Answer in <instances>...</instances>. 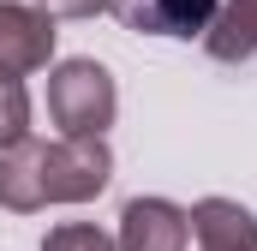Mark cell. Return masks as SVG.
<instances>
[{
	"label": "cell",
	"instance_id": "obj_1",
	"mask_svg": "<svg viewBox=\"0 0 257 251\" xmlns=\"http://www.w3.org/2000/svg\"><path fill=\"white\" fill-rule=\"evenodd\" d=\"M114 180L108 138H24L18 150H0V209L30 215L48 203H90Z\"/></svg>",
	"mask_w": 257,
	"mask_h": 251
},
{
	"label": "cell",
	"instance_id": "obj_2",
	"mask_svg": "<svg viewBox=\"0 0 257 251\" xmlns=\"http://www.w3.org/2000/svg\"><path fill=\"white\" fill-rule=\"evenodd\" d=\"M114 114L120 90L102 60H60L48 72V120L60 126V138H102Z\"/></svg>",
	"mask_w": 257,
	"mask_h": 251
},
{
	"label": "cell",
	"instance_id": "obj_3",
	"mask_svg": "<svg viewBox=\"0 0 257 251\" xmlns=\"http://www.w3.org/2000/svg\"><path fill=\"white\" fill-rule=\"evenodd\" d=\"M54 60V18L24 0H0V78H24Z\"/></svg>",
	"mask_w": 257,
	"mask_h": 251
},
{
	"label": "cell",
	"instance_id": "obj_4",
	"mask_svg": "<svg viewBox=\"0 0 257 251\" xmlns=\"http://www.w3.org/2000/svg\"><path fill=\"white\" fill-rule=\"evenodd\" d=\"M186 239H192V221L168 197H132L120 209V233H114L120 251H186Z\"/></svg>",
	"mask_w": 257,
	"mask_h": 251
},
{
	"label": "cell",
	"instance_id": "obj_5",
	"mask_svg": "<svg viewBox=\"0 0 257 251\" xmlns=\"http://www.w3.org/2000/svg\"><path fill=\"white\" fill-rule=\"evenodd\" d=\"M114 12L138 36H209L221 0H114Z\"/></svg>",
	"mask_w": 257,
	"mask_h": 251
},
{
	"label": "cell",
	"instance_id": "obj_6",
	"mask_svg": "<svg viewBox=\"0 0 257 251\" xmlns=\"http://www.w3.org/2000/svg\"><path fill=\"white\" fill-rule=\"evenodd\" d=\"M186 221L203 239V251H257V215L233 197H203L186 209Z\"/></svg>",
	"mask_w": 257,
	"mask_h": 251
},
{
	"label": "cell",
	"instance_id": "obj_7",
	"mask_svg": "<svg viewBox=\"0 0 257 251\" xmlns=\"http://www.w3.org/2000/svg\"><path fill=\"white\" fill-rule=\"evenodd\" d=\"M203 48H209L221 66L251 60V54H257V0H221V12H215Z\"/></svg>",
	"mask_w": 257,
	"mask_h": 251
},
{
	"label": "cell",
	"instance_id": "obj_8",
	"mask_svg": "<svg viewBox=\"0 0 257 251\" xmlns=\"http://www.w3.org/2000/svg\"><path fill=\"white\" fill-rule=\"evenodd\" d=\"M30 138V90L24 78H0V150H18Z\"/></svg>",
	"mask_w": 257,
	"mask_h": 251
},
{
	"label": "cell",
	"instance_id": "obj_9",
	"mask_svg": "<svg viewBox=\"0 0 257 251\" xmlns=\"http://www.w3.org/2000/svg\"><path fill=\"white\" fill-rule=\"evenodd\" d=\"M42 251H120L102 227H90V221H60L48 239H42Z\"/></svg>",
	"mask_w": 257,
	"mask_h": 251
},
{
	"label": "cell",
	"instance_id": "obj_10",
	"mask_svg": "<svg viewBox=\"0 0 257 251\" xmlns=\"http://www.w3.org/2000/svg\"><path fill=\"white\" fill-rule=\"evenodd\" d=\"M48 18H96V12H108L114 0H36Z\"/></svg>",
	"mask_w": 257,
	"mask_h": 251
}]
</instances>
